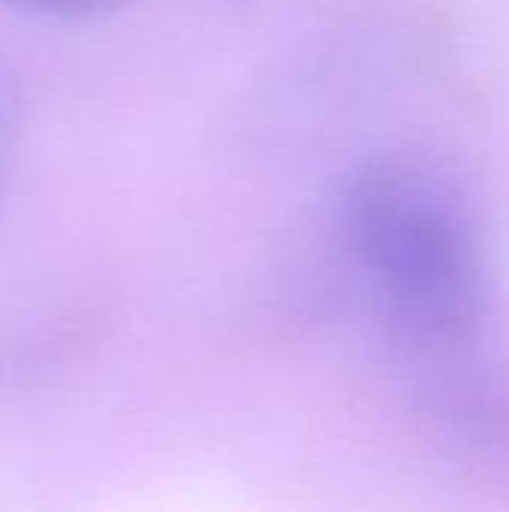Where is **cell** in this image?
<instances>
[{
	"mask_svg": "<svg viewBox=\"0 0 509 512\" xmlns=\"http://www.w3.org/2000/svg\"><path fill=\"white\" fill-rule=\"evenodd\" d=\"M345 228L402 339L465 345L486 318V270L462 189L411 156L369 162L348 186Z\"/></svg>",
	"mask_w": 509,
	"mask_h": 512,
	"instance_id": "cell-1",
	"label": "cell"
},
{
	"mask_svg": "<svg viewBox=\"0 0 509 512\" xmlns=\"http://www.w3.org/2000/svg\"><path fill=\"white\" fill-rule=\"evenodd\" d=\"M135 3L138 0H0V9L54 21H96L120 15Z\"/></svg>",
	"mask_w": 509,
	"mask_h": 512,
	"instance_id": "cell-2",
	"label": "cell"
},
{
	"mask_svg": "<svg viewBox=\"0 0 509 512\" xmlns=\"http://www.w3.org/2000/svg\"><path fill=\"white\" fill-rule=\"evenodd\" d=\"M21 135H24L21 87L9 75H0V156H18Z\"/></svg>",
	"mask_w": 509,
	"mask_h": 512,
	"instance_id": "cell-3",
	"label": "cell"
},
{
	"mask_svg": "<svg viewBox=\"0 0 509 512\" xmlns=\"http://www.w3.org/2000/svg\"><path fill=\"white\" fill-rule=\"evenodd\" d=\"M18 156H0V219L6 210V198H9V183H12V168H15Z\"/></svg>",
	"mask_w": 509,
	"mask_h": 512,
	"instance_id": "cell-4",
	"label": "cell"
}]
</instances>
